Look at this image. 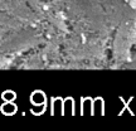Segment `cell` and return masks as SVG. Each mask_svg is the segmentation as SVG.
Returning a JSON list of instances; mask_svg holds the SVG:
<instances>
[{
  "instance_id": "obj_1",
  "label": "cell",
  "mask_w": 136,
  "mask_h": 131,
  "mask_svg": "<svg viewBox=\"0 0 136 131\" xmlns=\"http://www.w3.org/2000/svg\"><path fill=\"white\" fill-rule=\"evenodd\" d=\"M131 5H132V8H135V9H136V0H132Z\"/></svg>"
}]
</instances>
